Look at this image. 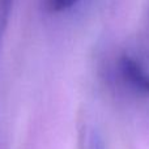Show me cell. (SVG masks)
I'll return each mask as SVG.
<instances>
[{
  "mask_svg": "<svg viewBox=\"0 0 149 149\" xmlns=\"http://www.w3.org/2000/svg\"><path fill=\"white\" fill-rule=\"evenodd\" d=\"M116 73L130 92L140 97H149V71L139 59L123 54L116 62Z\"/></svg>",
  "mask_w": 149,
  "mask_h": 149,
  "instance_id": "cell-1",
  "label": "cell"
},
{
  "mask_svg": "<svg viewBox=\"0 0 149 149\" xmlns=\"http://www.w3.org/2000/svg\"><path fill=\"white\" fill-rule=\"evenodd\" d=\"M82 149H105L102 137L94 128H86L82 134Z\"/></svg>",
  "mask_w": 149,
  "mask_h": 149,
  "instance_id": "cell-2",
  "label": "cell"
},
{
  "mask_svg": "<svg viewBox=\"0 0 149 149\" xmlns=\"http://www.w3.org/2000/svg\"><path fill=\"white\" fill-rule=\"evenodd\" d=\"M81 0H49L50 8L54 12H65L77 5Z\"/></svg>",
  "mask_w": 149,
  "mask_h": 149,
  "instance_id": "cell-3",
  "label": "cell"
}]
</instances>
